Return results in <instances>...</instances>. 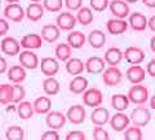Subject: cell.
Here are the masks:
<instances>
[{
  "instance_id": "obj_1",
  "label": "cell",
  "mask_w": 155,
  "mask_h": 140,
  "mask_svg": "<svg viewBox=\"0 0 155 140\" xmlns=\"http://www.w3.org/2000/svg\"><path fill=\"white\" fill-rule=\"evenodd\" d=\"M127 96L129 103H133L136 105H142L149 100V90L146 86H142L141 83L133 84L129 88Z\"/></svg>"
},
{
  "instance_id": "obj_2",
  "label": "cell",
  "mask_w": 155,
  "mask_h": 140,
  "mask_svg": "<svg viewBox=\"0 0 155 140\" xmlns=\"http://www.w3.org/2000/svg\"><path fill=\"white\" fill-rule=\"evenodd\" d=\"M129 119L132 121L133 126L137 127H145L146 125H149V122L151 121V113L150 110L145 107H137L132 110L130 113Z\"/></svg>"
},
{
  "instance_id": "obj_3",
  "label": "cell",
  "mask_w": 155,
  "mask_h": 140,
  "mask_svg": "<svg viewBox=\"0 0 155 140\" xmlns=\"http://www.w3.org/2000/svg\"><path fill=\"white\" fill-rule=\"evenodd\" d=\"M123 79V73L118 66H109L102 71V80L105 86L115 87L118 86Z\"/></svg>"
},
{
  "instance_id": "obj_4",
  "label": "cell",
  "mask_w": 155,
  "mask_h": 140,
  "mask_svg": "<svg viewBox=\"0 0 155 140\" xmlns=\"http://www.w3.org/2000/svg\"><path fill=\"white\" fill-rule=\"evenodd\" d=\"M104 95L98 88H87L83 92V103L85 107L97 108L102 104Z\"/></svg>"
},
{
  "instance_id": "obj_5",
  "label": "cell",
  "mask_w": 155,
  "mask_h": 140,
  "mask_svg": "<svg viewBox=\"0 0 155 140\" xmlns=\"http://www.w3.org/2000/svg\"><path fill=\"white\" fill-rule=\"evenodd\" d=\"M0 48H2V52L4 55L8 56H16L21 52V44L13 36H3V40L0 43Z\"/></svg>"
},
{
  "instance_id": "obj_6",
  "label": "cell",
  "mask_w": 155,
  "mask_h": 140,
  "mask_svg": "<svg viewBox=\"0 0 155 140\" xmlns=\"http://www.w3.org/2000/svg\"><path fill=\"white\" fill-rule=\"evenodd\" d=\"M18 61L25 69L34 70L39 66V57L31 50H25L18 53Z\"/></svg>"
},
{
  "instance_id": "obj_7",
  "label": "cell",
  "mask_w": 155,
  "mask_h": 140,
  "mask_svg": "<svg viewBox=\"0 0 155 140\" xmlns=\"http://www.w3.org/2000/svg\"><path fill=\"white\" fill-rule=\"evenodd\" d=\"M4 17L12 22H21L25 18V9L18 3H9L4 9Z\"/></svg>"
},
{
  "instance_id": "obj_8",
  "label": "cell",
  "mask_w": 155,
  "mask_h": 140,
  "mask_svg": "<svg viewBox=\"0 0 155 140\" xmlns=\"http://www.w3.org/2000/svg\"><path fill=\"white\" fill-rule=\"evenodd\" d=\"M66 121H67L66 115L61 112H57V110H54V112H48L47 117H45V123H47V126L49 127V130H57V131L65 126Z\"/></svg>"
},
{
  "instance_id": "obj_9",
  "label": "cell",
  "mask_w": 155,
  "mask_h": 140,
  "mask_svg": "<svg viewBox=\"0 0 155 140\" xmlns=\"http://www.w3.org/2000/svg\"><path fill=\"white\" fill-rule=\"evenodd\" d=\"M123 59L130 65H140L145 60V52L140 47H128L123 52Z\"/></svg>"
},
{
  "instance_id": "obj_10",
  "label": "cell",
  "mask_w": 155,
  "mask_h": 140,
  "mask_svg": "<svg viewBox=\"0 0 155 140\" xmlns=\"http://www.w3.org/2000/svg\"><path fill=\"white\" fill-rule=\"evenodd\" d=\"M56 25L62 31H71L76 25V17L70 12H62L56 18Z\"/></svg>"
},
{
  "instance_id": "obj_11",
  "label": "cell",
  "mask_w": 155,
  "mask_h": 140,
  "mask_svg": "<svg viewBox=\"0 0 155 140\" xmlns=\"http://www.w3.org/2000/svg\"><path fill=\"white\" fill-rule=\"evenodd\" d=\"M87 117V112L83 105H72L67 109L66 113V118L70 121L72 125H81L85 121Z\"/></svg>"
},
{
  "instance_id": "obj_12",
  "label": "cell",
  "mask_w": 155,
  "mask_h": 140,
  "mask_svg": "<svg viewBox=\"0 0 155 140\" xmlns=\"http://www.w3.org/2000/svg\"><path fill=\"white\" fill-rule=\"evenodd\" d=\"M109 8H110V12L115 16V18H122V20H125V17H128L130 12L128 3H125L124 0L109 2Z\"/></svg>"
},
{
  "instance_id": "obj_13",
  "label": "cell",
  "mask_w": 155,
  "mask_h": 140,
  "mask_svg": "<svg viewBox=\"0 0 155 140\" xmlns=\"http://www.w3.org/2000/svg\"><path fill=\"white\" fill-rule=\"evenodd\" d=\"M39 66H40L41 73L45 77H54L60 70L58 60L53 59V57H44L41 62H39Z\"/></svg>"
},
{
  "instance_id": "obj_14",
  "label": "cell",
  "mask_w": 155,
  "mask_h": 140,
  "mask_svg": "<svg viewBox=\"0 0 155 140\" xmlns=\"http://www.w3.org/2000/svg\"><path fill=\"white\" fill-rule=\"evenodd\" d=\"M109 122H110V126H111V128H113L114 131L122 132L129 126L130 119H129L128 115L124 114L123 112H118L116 114H114L113 117H110Z\"/></svg>"
},
{
  "instance_id": "obj_15",
  "label": "cell",
  "mask_w": 155,
  "mask_h": 140,
  "mask_svg": "<svg viewBox=\"0 0 155 140\" xmlns=\"http://www.w3.org/2000/svg\"><path fill=\"white\" fill-rule=\"evenodd\" d=\"M85 71L89 74H101L106 69V62L104 59H101L98 56L89 57L88 60L84 62Z\"/></svg>"
},
{
  "instance_id": "obj_16",
  "label": "cell",
  "mask_w": 155,
  "mask_h": 140,
  "mask_svg": "<svg viewBox=\"0 0 155 140\" xmlns=\"http://www.w3.org/2000/svg\"><path fill=\"white\" fill-rule=\"evenodd\" d=\"M127 79L132 84H138L142 83L145 80V77H146V71L141 65H132L128 67L127 73H125Z\"/></svg>"
},
{
  "instance_id": "obj_17",
  "label": "cell",
  "mask_w": 155,
  "mask_h": 140,
  "mask_svg": "<svg viewBox=\"0 0 155 140\" xmlns=\"http://www.w3.org/2000/svg\"><path fill=\"white\" fill-rule=\"evenodd\" d=\"M106 29L111 35H120L124 34L128 29V22L122 18H111L106 22Z\"/></svg>"
},
{
  "instance_id": "obj_18",
  "label": "cell",
  "mask_w": 155,
  "mask_h": 140,
  "mask_svg": "<svg viewBox=\"0 0 155 140\" xmlns=\"http://www.w3.org/2000/svg\"><path fill=\"white\" fill-rule=\"evenodd\" d=\"M128 26L134 31H143L147 27V18L140 12H134L129 14Z\"/></svg>"
},
{
  "instance_id": "obj_19",
  "label": "cell",
  "mask_w": 155,
  "mask_h": 140,
  "mask_svg": "<svg viewBox=\"0 0 155 140\" xmlns=\"http://www.w3.org/2000/svg\"><path fill=\"white\" fill-rule=\"evenodd\" d=\"M19 44L25 50H39L43 46V39L39 34H26L21 39Z\"/></svg>"
},
{
  "instance_id": "obj_20",
  "label": "cell",
  "mask_w": 155,
  "mask_h": 140,
  "mask_svg": "<svg viewBox=\"0 0 155 140\" xmlns=\"http://www.w3.org/2000/svg\"><path fill=\"white\" fill-rule=\"evenodd\" d=\"M109 119H110L109 110L104 107H101V105L94 108L93 112L91 114V121L94 126H104V125H106L109 122Z\"/></svg>"
},
{
  "instance_id": "obj_21",
  "label": "cell",
  "mask_w": 155,
  "mask_h": 140,
  "mask_svg": "<svg viewBox=\"0 0 155 140\" xmlns=\"http://www.w3.org/2000/svg\"><path fill=\"white\" fill-rule=\"evenodd\" d=\"M104 60L109 66H118L123 60V52L120 48L111 47L105 52Z\"/></svg>"
},
{
  "instance_id": "obj_22",
  "label": "cell",
  "mask_w": 155,
  "mask_h": 140,
  "mask_svg": "<svg viewBox=\"0 0 155 140\" xmlns=\"http://www.w3.org/2000/svg\"><path fill=\"white\" fill-rule=\"evenodd\" d=\"M87 88H88V79L83 75H75L69 83V90L75 95L83 94Z\"/></svg>"
},
{
  "instance_id": "obj_23",
  "label": "cell",
  "mask_w": 155,
  "mask_h": 140,
  "mask_svg": "<svg viewBox=\"0 0 155 140\" xmlns=\"http://www.w3.org/2000/svg\"><path fill=\"white\" fill-rule=\"evenodd\" d=\"M61 35V30L57 25H45L41 29V39L47 43H54Z\"/></svg>"
},
{
  "instance_id": "obj_24",
  "label": "cell",
  "mask_w": 155,
  "mask_h": 140,
  "mask_svg": "<svg viewBox=\"0 0 155 140\" xmlns=\"http://www.w3.org/2000/svg\"><path fill=\"white\" fill-rule=\"evenodd\" d=\"M44 7L41 5L40 3H31L30 5L26 8L25 11V16L32 22H36L39 20H41L43 16H44Z\"/></svg>"
},
{
  "instance_id": "obj_25",
  "label": "cell",
  "mask_w": 155,
  "mask_h": 140,
  "mask_svg": "<svg viewBox=\"0 0 155 140\" xmlns=\"http://www.w3.org/2000/svg\"><path fill=\"white\" fill-rule=\"evenodd\" d=\"M8 73V79L12 83H22L26 79V69L21 65H13L7 70Z\"/></svg>"
},
{
  "instance_id": "obj_26",
  "label": "cell",
  "mask_w": 155,
  "mask_h": 140,
  "mask_svg": "<svg viewBox=\"0 0 155 140\" xmlns=\"http://www.w3.org/2000/svg\"><path fill=\"white\" fill-rule=\"evenodd\" d=\"M32 108L38 114H47L52 109V100L48 96H40L32 103Z\"/></svg>"
},
{
  "instance_id": "obj_27",
  "label": "cell",
  "mask_w": 155,
  "mask_h": 140,
  "mask_svg": "<svg viewBox=\"0 0 155 140\" xmlns=\"http://www.w3.org/2000/svg\"><path fill=\"white\" fill-rule=\"evenodd\" d=\"M85 70L84 62L78 57H70L66 61V71L70 75H80Z\"/></svg>"
},
{
  "instance_id": "obj_28",
  "label": "cell",
  "mask_w": 155,
  "mask_h": 140,
  "mask_svg": "<svg viewBox=\"0 0 155 140\" xmlns=\"http://www.w3.org/2000/svg\"><path fill=\"white\" fill-rule=\"evenodd\" d=\"M88 43L91 44L92 48L100 50V48H102L105 46L106 35L104 34V31H101V30H92L88 35Z\"/></svg>"
},
{
  "instance_id": "obj_29",
  "label": "cell",
  "mask_w": 155,
  "mask_h": 140,
  "mask_svg": "<svg viewBox=\"0 0 155 140\" xmlns=\"http://www.w3.org/2000/svg\"><path fill=\"white\" fill-rule=\"evenodd\" d=\"M60 82H58L54 77H47L43 82V91L48 96H54L60 92Z\"/></svg>"
},
{
  "instance_id": "obj_30",
  "label": "cell",
  "mask_w": 155,
  "mask_h": 140,
  "mask_svg": "<svg viewBox=\"0 0 155 140\" xmlns=\"http://www.w3.org/2000/svg\"><path fill=\"white\" fill-rule=\"evenodd\" d=\"M93 18H94V14L93 11L88 7H81L78 9V13H76V22H79L80 25L83 26H88L89 23L93 22Z\"/></svg>"
},
{
  "instance_id": "obj_31",
  "label": "cell",
  "mask_w": 155,
  "mask_h": 140,
  "mask_svg": "<svg viewBox=\"0 0 155 140\" xmlns=\"http://www.w3.org/2000/svg\"><path fill=\"white\" fill-rule=\"evenodd\" d=\"M67 44L72 50H79L85 44V35L80 31H72L67 35Z\"/></svg>"
},
{
  "instance_id": "obj_32",
  "label": "cell",
  "mask_w": 155,
  "mask_h": 140,
  "mask_svg": "<svg viewBox=\"0 0 155 140\" xmlns=\"http://www.w3.org/2000/svg\"><path fill=\"white\" fill-rule=\"evenodd\" d=\"M111 107L118 112H124L125 109H128L129 107V100L127 95L122 94H116L111 96Z\"/></svg>"
},
{
  "instance_id": "obj_33",
  "label": "cell",
  "mask_w": 155,
  "mask_h": 140,
  "mask_svg": "<svg viewBox=\"0 0 155 140\" xmlns=\"http://www.w3.org/2000/svg\"><path fill=\"white\" fill-rule=\"evenodd\" d=\"M54 55L58 61L66 62L70 57H72V48L67 43H60V44H57L54 50Z\"/></svg>"
},
{
  "instance_id": "obj_34",
  "label": "cell",
  "mask_w": 155,
  "mask_h": 140,
  "mask_svg": "<svg viewBox=\"0 0 155 140\" xmlns=\"http://www.w3.org/2000/svg\"><path fill=\"white\" fill-rule=\"evenodd\" d=\"M17 113L19 115V118L26 121V119H30L35 112H34L32 104L30 103V101H21V103H18Z\"/></svg>"
},
{
  "instance_id": "obj_35",
  "label": "cell",
  "mask_w": 155,
  "mask_h": 140,
  "mask_svg": "<svg viewBox=\"0 0 155 140\" xmlns=\"http://www.w3.org/2000/svg\"><path fill=\"white\" fill-rule=\"evenodd\" d=\"M12 97H13V86L7 83L0 84V104L7 105L12 103Z\"/></svg>"
},
{
  "instance_id": "obj_36",
  "label": "cell",
  "mask_w": 155,
  "mask_h": 140,
  "mask_svg": "<svg viewBox=\"0 0 155 140\" xmlns=\"http://www.w3.org/2000/svg\"><path fill=\"white\" fill-rule=\"evenodd\" d=\"M7 140H23L25 139V131L19 126H11L5 131Z\"/></svg>"
},
{
  "instance_id": "obj_37",
  "label": "cell",
  "mask_w": 155,
  "mask_h": 140,
  "mask_svg": "<svg viewBox=\"0 0 155 140\" xmlns=\"http://www.w3.org/2000/svg\"><path fill=\"white\" fill-rule=\"evenodd\" d=\"M143 139V134L142 130L133 126V127H127L124 130V140H142Z\"/></svg>"
},
{
  "instance_id": "obj_38",
  "label": "cell",
  "mask_w": 155,
  "mask_h": 140,
  "mask_svg": "<svg viewBox=\"0 0 155 140\" xmlns=\"http://www.w3.org/2000/svg\"><path fill=\"white\" fill-rule=\"evenodd\" d=\"M26 97V90L25 87L21 86L19 83H14L13 84V97H12V103L13 104H18L23 101V99Z\"/></svg>"
},
{
  "instance_id": "obj_39",
  "label": "cell",
  "mask_w": 155,
  "mask_h": 140,
  "mask_svg": "<svg viewBox=\"0 0 155 140\" xmlns=\"http://www.w3.org/2000/svg\"><path fill=\"white\" fill-rule=\"evenodd\" d=\"M64 5V0H43V7L48 12H60Z\"/></svg>"
},
{
  "instance_id": "obj_40",
  "label": "cell",
  "mask_w": 155,
  "mask_h": 140,
  "mask_svg": "<svg viewBox=\"0 0 155 140\" xmlns=\"http://www.w3.org/2000/svg\"><path fill=\"white\" fill-rule=\"evenodd\" d=\"M92 135H93V140H110L109 132L106 131L104 127H101V126H96L93 128V132H92Z\"/></svg>"
},
{
  "instance_id": "obj_41",
  "label": "cell",
  "mask_w": 155,
  "mask_h": 140,
  "mask_svg": "<svg viewBox=\"0 0 155 140\" xmlns=\"http://www.w3.org/2000/svg\"><path fill=\"white\" fill-rule=\"evenodd\" d=\"M89 5L96 12H102L109 7V0H89Z\"/></svg>"
},
{
  "instance_id": "obj_42",
  "label": "cell",
  "mask_w": 155,
  "mask_h": 140,
  "mask_svg": "<svg viewBox=\"0 0 155 140\" xmlns=\"http://www.w3.org/2000/svg\"><path fill=\"white\" fill-rule=\"evenodd\" d=\"M65 140H87L85 134L80 130H74V131H70L69 134L66 135Z\"/></svg>"
},
{
  "instance_id": "obj_43",
  "label": "cell",
  "mask_w": 155,
  "mask_h": 140,
  "mask_svg": "<svg viewBox=\"0 0 155 140\" xmlns=\"http://www.w3.org/2000/svg\"><path fill=\"white\" fill-rule=\"evenodd\" d=\"M64 4L70 11H78L83 7V0H64Z\"/></svg>"
},
{
  "instance_id": "obj_44",
  "label": "cell",
  "mask_w": 155,
  "mask_h": 140,
  "mask_svg": "<svg viewBox=\"0 0 155 140\" xmlns=\"http://www.w3.org/2000/svg\"><path fill=\"white\" fill-rule=\"evenodd\" d=\"M40 140H60V134L57 132V130H48L41 135Z\"/></svg>"
},
{
  "instance_id": "obj_45",
  "label": "cell",
  "mask_w": 155,
  "mask_h": 140,
  "mask_svg": "<svg viewBox=\"0 0 155 140\" xmlns=\"http://www.w3.org/2000/svg\"><path fill=\"white\" fill-rule=\"evenodd\" d=\"M9 31V23L5 18H0V36H5Z\"/></svg>"
},
{
  "instance_id": "obj_46",
  "label": "cell",
  "mask_w": 155,
  "mask_h": 140,
  "mask_svg": "<svg viewBox=\"0 0 155 140\" xmlns=\"http://www.w3.org/2000/svg\"><path fill=\"white\" fill-rule=\"evenodd\" d=\"M146 73H147L150 77L155 78V59H153V60L149 61V64H147V66H146Z\"/></svg>"
},
{
  "instance_id": "obj_47",
  "label": "cell",
  "mask_w": 155,
  "mask_h": 140,
  "mask_svg": "<svg viewBox=\"0 0 155 140\" xmlns=\"http://www.w3.org/2000/svg\"><path fill=\"white\" fill-rule=\"evenodd\" d=\"M8 70V62L3 56H0V74H4Z\"/></svg>"
},
{
  "instance_id": "obj_48",
  "label": "cell",
  "mask_w": 155,
  "mask_h": 140,
  "mask_svg": "<svg viewBox=\"0 0 155 140\" xmlns=\"http://www.w3.org/2000/svg\"><path fill=\"white\" fill-rule=\"evenodd\" d=\"M147 26L150 27V30L155 32V16H151L147 20Z\"/></svg>"
},
{
  "instance_id": "obj_49",
  "label": "cell",
  "mask_w": 155,
  "mask_h": 140,
  "mask_svg": "<svg viewBox=\"0 0 155 140\" xmlns=\"http://www.w3.org/2000/svg\"><path fill=\"white\" fill-rule=\"evenodd\" d=\"M142 3L149 8H155V0H142Z\"/></svg>"
},
{
  "instance_id": "obj_50",
  "label": "cell",
  "mask_w": 155,
  "mask_h": 140,
  "mask_svg": "<svg viewBox=\"0 0 155 140\" xmlns=\"http://www.w3.org/2000/svg\"><path fill=\"white\" fill-rule=\"evenodd\" d=\"M150 48H151V51L155 53V35L151 38V40H150Z\"/></svg>"
},
{
  "instance_id": "obj_51",
  "label": "cell",
  "mask_w": 155,
  "mask_h": 140,
  "mask_svg": "<svg viewBox=\"0 0 155 140\" xmlns=\"http://www.w3.org/2000/svg\"><path fill=\"white\" fill-rule=\"evenodd\" d=\"M150 107H151V109L155 110V95H153L151 99H150Z\"/></svg>"
},
{
  "instance_id": "obj_52",
  "label": "cell",
  "mask_w": 155,
  "mask_h": 140,
  "mask_svg": "<svg viewBox=\"0 0 155 140\" xmlns=\"http://www.w3.org/2000/svg\"><path fill=\"white\" fill-rule=\"evenodd\" d=\"M125 3H132V4H134V3H137L138 0H124Z\"/></svg>"
},
{
  "instance_id": "obj_53",
  "label": "cell",
  "mask_w": 155,
  "mask_h": 140,
  "mask_svg": "<svg viewBox=\"0 0 155 140\" xmlns=\"http://www.w3.org/2000/svg\"><path fill=\"white\" fill-rule=\"evenodd\" d=\"M7 2H8V3H18L19 0H7Z\"/></svg>"
},
{
  "instance_id": "obj_54",
  "label": "cell",
  "mask_w": 155,
  "mask_h": 140,
  "mask_svg": "<svg viewBox=\"0 0 155 140\" xmlns=\"http://www.w3.org/2000/svg\"><path fill=\"white\" fill-rule=\"evenodd\" d=\"M30 2H31V3H40L41 0H30Z\"/></svg>"
},
{
  "instance_id": "obj_55",
  "label": "cell",
  "mask_w": 155,
  "mask_h": 140,
  "mask_svg": "<svg viewBox=\"0 0 155 140\" xmlns=\"http://www.w3.org/2000/svg\"><path fill=\"white\" fill-rule=\"evenodd\" d=\"M0 4H2V0H0Z\"/></svg>"
}]
</instances>
